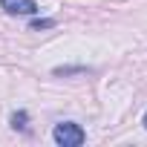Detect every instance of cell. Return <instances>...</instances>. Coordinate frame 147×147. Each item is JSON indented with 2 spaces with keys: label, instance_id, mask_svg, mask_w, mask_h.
I'll list each match as a JSON object with an SVG mask.
<instances>
[{
  "label": "cell",
  "instance_id": "obj_1",
  "mask_svg": "<svg viewBox=\"0 0 147 147\" xmlns=\"http://www.w3.org/2000/svg\"><path fill=\"white\" fill-rule=\"evenodd\" d=\"M52 138H55V144H61V147H81L87 136H84L81 124H75V121H61V124H55Z\"/></svg>",
  "mask_w": 147,
  "mask_h": 147
},
{
  "label": "cell",
  "instance_id": "obj_2",
  "mask_svg": "<svg viewBox=\"0 0 147 147\" xmlns=\"http://www.w3.org/2000/svg\"><path fill=\"white\" fill-rule=\"evenodd\" d=\"M0 6H3L9 15H35L38 12L35 0H0Z\"/></svg>",
  "mask_w": 147,
  "mask_h": 147
},
{
  "label": "cell",
  "instance_id": "obj_3",
  "mask_svg": "<svg viewBox=\"0 0 147 147\" xmlns=\"http://www.w3.org/2000/svg\"><path fill=\"white\" fill-rule=\"evenodd\" d=\"M26 121H29V115H26L23 110L12 115V127H15V130H26Z\"/></svg>",
  "mask_w": 147,
  "mask_h": 147
},
{
  "label": "cell",
  "instance_id": "obj_4",
  "mask_svg": "<svg viewBox=\"0 0 147 147\" xmlns=\"http://www.w3.org/2000/svg\"><path fill=\"white\" fill-rule=\"evenodd\" d=\"M29 26H32L35 32H38V29H52V26H55V20H49V18H43V20H40V18H38V20H32Z\"/></svg>",
  "mask_w": 147,
  "mask_h": 147
},
{
  "label": "cell",
  "instance_id": "obj_5",
  "mask_svg": "<svg viewBox=\"0 0 147 147\" xmlns=\"http://www.w3.org/2000/svg\"><path fill=\"white\" fill-rule=\"evenodd\" d=\"M144 130H147V113H144Z\"/></svg>",
  "mask_w": 147,
  "mask_h": 147
}]
</instances>
